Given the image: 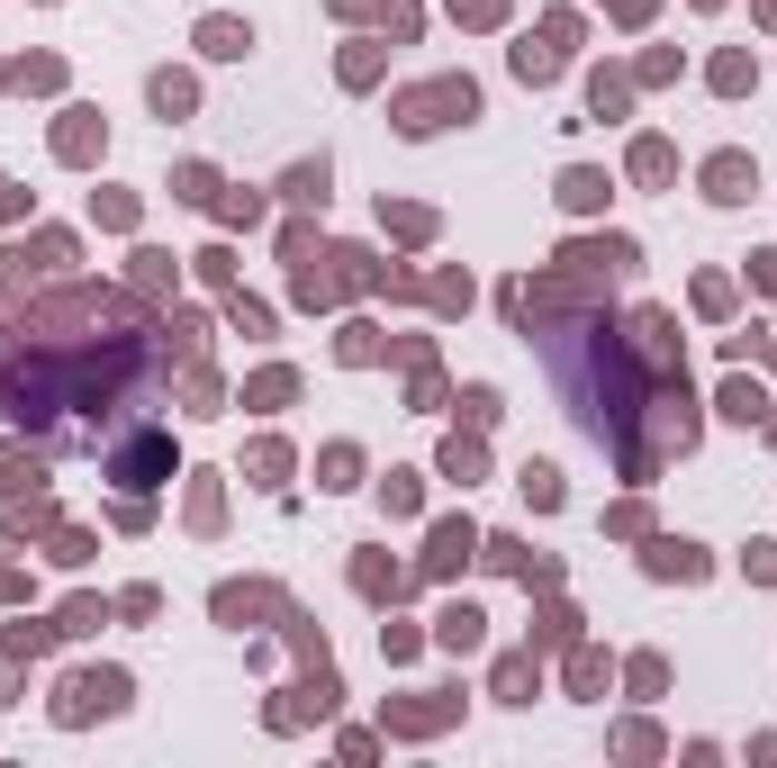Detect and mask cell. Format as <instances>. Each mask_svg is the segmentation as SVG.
<instances>
[{"label": "cell", "mask_w": 777, "mask_h": 768, "mask_svg": "<svg viewBox=\"0 0 777 768\" xmlns=\"http://www.w3.org/2000/svg\"><path fill=\"white\" fill-rule=\"evenodd\" d=\"M127 706V669H82L54 687V724H91V715H118Z\"/></svg>", "instance_id": "cell-1"}, {"label": "cell", "mask_w": 777, "mask_h": 768, "mask_svg": "<svg viewBox=\"0 0 777 768\" xmlns=\"http://www.w3.org/2000/svg\"><path fill=\"white\" fill-rule=\"evenodd\" d=\"M109 479H118V488H163V479H172V435H127V443L109 452Z\"/></svg>", "instance_id": "cell-2"}, {"label": "cell", "mask_w": 777, "mask_h": 768, "mask_svg": "<svg viewBox=\"0 0 777 768\" xmlns=\"http://www.w3.org/2000/svg\"><path fill=\"white\" fill-rule=\"evenodd\" d=\"M470 109H479L470 82H435V91H407V100H398V127H407V136H435L444 118H470Z\"/></svg>", "instance_id": "cell-3"}, {"label": "cell", "mask_w": 777, "mask_h": 768, "mask_svg": "<svg viewBox=\"0 0 777 768\" xmlns=\"http://www.w3.org/2000/svg\"><path fill=\"white\" fill-rule=\"evenodd\" d=\"M750 190H759L750 154H715V163H705V199H724V208H733V199H750Z\"/></svg>", "instance_id": "cell-4"}, {"label": "cell", "mask_w": 777, "mask_h": 768, "mask_svg": "<svg viewBox=\"0 0 777 768\" xmlns=\"http://www.w3.org/2000/svg\"><path fill=\"white\" fill-rule=\"evenodd\" d=\"M0 498H46V461L19 452V443H0Z\"/></svg>", "instance_id": "cell-5"}, {"label": "cell", "mask_w": 777, "mask_h": 768, "mask_svg": "<svg viewBox=\"0 0 777 768\" xmlns=\"http://www.w3.org/2000/svg\"><path fill=\"white\" fill-rule=\"evenodd\" d=\"M651 579H705V551L678 542V533H660V542H651Z\"/></svg>", "instance_id": "cell-6"}, {"label": "cell", "mask_w": 777, "mask_h": 768, "mask_svg": "<svg viewBox=\"0 0 777 768\" xmlns=\"http://www.w3.org/2000/svg\"><path fill=\"white\" fill-rule=\"evenodd\" d=\"M54 154H63V163H91V154H100V118H91V109H73V118L54 127Z\"/></svg>", "instance_id": "cell-7"}, {"label": "cell", "mask_w": 777, "mask_h": 768, "mask_svg": "<svg viewBox=\"0 0 777 768\" xmlns=\"http://www.w3.org/2000/svg\"><path fill=\"white\" fill-rule=\"evenodd\" d=\"M479 624H488L479 606H444V624H435V642H444V651H479V642H488Z\"/></svg>", "instance_id": "cell-8"}, {"label": "cell", "mask_w": 777, "mask_h": 768, "mask_svg": "<svg viewBox=\"0 0 777 768\" xmlns=\"http://www.w3.org/2000/svg\"><path fill=\"white\" fill-rule=\"evenodd\" d=\"M245 46H253V28H245V19H199V54H218V63H236Z\"/></svg>", "instance_id": "cell-9"}, {"label": "cell", "mask_w": 777, "mask_h": 768, "mask_svg": "<svg viewBox=\"0 0 777 768\" xmlns=\"http://www.w3.org/2000/svg\"><path fill=\"white\" fill-rule=\"evenodd\" d=\"M470 551H479V533H470V525H435V561H426V570H461Z\"/></svg>", "instance_id": "cell-10"}, {"label": "cell", "mask_w": 777, "mask_h": 768, "mask_svg": "<svg viewBox=\"0 0 777 768\" xmlns=\"http://www.w3.org/2000/svg\"><path fill=\"white\" fill-rule=\"evenodd\" d=\"M534 687H542L534 660H498V696H507V706H534Z\"/></svg>", "instance_id": "cell-11"}, {"label": "cell", "mask_w": 777, "mask_h": 768, "mask_svg": "<svg viewBox=\"0 0 777 768\" xmlns=\"http://www.w3.org/2000/svg\"><path fill=\"white\" fill-rule=\"evenodd\" d=\"M560 208H606V172H560Z\"/></svg>", "instance_id": "cell-12"}, {"label": "cell", "mask_w": 777, "mask_h": 768, "mask_svg": "<svg viewBox=\"0 0 777 768\" xmlns=\"http://www.w3.org/2000/svg\"><path fill=\"white\" fill-rule=\"evenodd\" d=\"M516 488H525V498H534L542 516L560 507V470H551V461H525V479H516Z\"/></svg>", "instance_id": "cell-13"}, {"label": "cell", "mask_w": 777, "mask_h": 768, "mask_svg": "<svg viewBox=\"0 0 777 768\" xmlns=\"http://www.w3.org/2000/svg\"><path fill=\"white\" fill-rule=\"evenodd\" d=\"M280 199H299V208H326V163H299L290 181H280Z\"/></svg>", "instance_id": "cell-14"}, {"label": "cell", "mask_w": 777, "mask_h": 768, "mask_svg": "<svg viewBox=\"0 0 777 768\" xmlns=\"http://www.w3.org/2000/svg\"><path fill=\"white\" fill-rule=\"evenodd\" d=\"M190 100H199L190 73H155V109H163V118H190Z\"/></svg>", "instance_id": "cell-15"}, {"label": "cell", "mask_w": 777, "mask_h": 768, "mask_svg": "<svg viewBox=\"0 0 777 768\" xmlns=\"http://www.w3.org/2000/svg\"><path fill=\"white\" fill-rule=\"evenodd\" d=\"M262 606H280V597H271V588H218V615H227V624H245V615H262Z\"/></svg>", "instance_id": "cell-16"}, {"label": "cell", "mask_w": 777, "mask_h": 768, "mask_svg": "<svg viewBox=\"0 0 777 768\" xmlns=\"http://www.w3.org/2000/svg\"><path fill=\"white\" fill-rule=\"evenodd\" d=\"M516 73H525V82H551V73H560V54H551V46H534V37H525V46H516Z\"/></svg>", "instance_id": "cell-17"}, {"label": "cell", "mask_w": 777, "mask_h": 768, "mask_svg": "<svg viewBox=\"0 0 777 768\" xmlns=\"http://www.w3.org/2000/svg\"><path fill=\"white\" fill-rule=\"evenodd\" d=\"M632 172H642V181H669V146H660V136H642V146H632Z\"/></svg>", "instance_id": "cell-18"}, {"label": "cell", "mask_w": 777, "mask_h": 768, "mask_svg": "<svg viewBox=\"0 0 777 768\" xmlns=\"http://www.w3.org/2000/svg\"><path fill=\"white\" fill-rule=\"evenodd\" d=\"M380 498H389V516H407V507H416V470H389V479H380Z\"/></svg>", "instance_id": "cell-19"}, {"label": "cell", "mask_w": 777, "mask_h": 768, "mask_svg": "<svg viewBox=\"0 0 777 768\" xmlns=\"http://www.w3.org/2000/svg\"><path fill=\"white\" fill-rule=\"evenodd\" d=\"M290 389H299V380H290V371H262V380H253V389H245V398H253V407H280V398H290Z\"/></svg>", "instance_id": "cell-20"}, {"label": "cell", "mask_w": 777, "mask_h": 768, "mask_svg": "<svg viewBox=\"0 0 777 768\" xmlns=\"http://www.w3.org/2000/svg\"><path fill=\"white\" fill-rule=\"evenodd\" d=\"M280 470H290V452H280V443H253V479L280 488Z\"/></svg>", "instance_id": "cell-21"}, {"label": "cell", "mask_w": 777, "mask_h": 768, "mask_svg": "<svg viewBox=\"0 0 777 768\" xmlns=\"http://www.w3.org/2000/svg\"><path fill=\"white\" fill-rule=\"evenodd\" d=\"M352 470H362V452L335 443V452H326V488H352Z\"/></svg>", "instance_id": "cell-22"}, {"label": "cell", "mask_w": 777, "mask_h": 768, "mask_svg": "<svg viewBox=\"0 0 777 768\" xmlns=\"http://www.w3.org/2000/svg\"><path fill=\"white\" fill-rule=\"evenodd\" d=\"M724 407H733V416H741V426H750V416H768V398H759V389H750V380H733V389H724Z\"/></svg>", "instance_id": "cell-23"}, {"label": "cell", "mask_w": 777, "mask_h": 768, "mask_svg": "<svg viewBox=\"0 0 777 768\" xmlns=\"http://www.w3.org/2000/svg\"><path fill=\"white\" fill-rule=\"evenodd\" d=\"M444 470H452V479H479V443L452 435V443H444Z\"/></svg>", "instance_id": "cell-24"}, {"label": "cell", "mask_w": 777, "mask_h": 768, "mask_svg": "<svg viewBox=\"0 0 777 768\" xmlns=\"http://www.w3.org/2000/svg\"><path fill=\"white\" fill-rule=\"evenodd\" d=\"M218 218H227V227H253V218H262V199H253V190H236V199H218Z\"/></svg>", "instance_id": "cell-25"}, {"label": "cell", "mask_w": 777, "mask_h": 768, "mask_svg": "<svg viewBox=\"0 0 777 768\" xmlns=\"http://www.w3.org/2000/svg\"><path fill=\"white\" fill-rule=\"evenodd\" d=\"M750 579H777V542H750Z\"/></svg>", "instance_id": "cell-26"}, {"label": "cell", "mask_w": 777, "mask_h": 768, "mask_svg": "<svg viewBox=\"0 0 777 768\" xmlns=\"http://www.w3.org/2000/svg\"><path fill=\"white\" fill-rule=\"evenodd\" d=\"M452 10H461V19H479V28H488V19H498V10H507V0H452Z\"/></svg>", "instance_id": "cell-27"}, {"label": "cell", "mask_w": 777, "mask_h": 768, "mask_svg": "<svg viewBox=\"0 0 777 768\" xmlns=\"http://www.w3.org/2000/svg\"><path fill=\"white\" fill-rule=\"evenodd\" d=\"M0 218H19V190H10V181H0Z\"/></svg>", "instance_id": "cell-28"}, {"label": "cell", "mask_w": 777, "mask_h": 768, "mask_svg": "<svg viewBox=\"0 0 777 768\" xmlns=\"http://www.w3.org/2000/svg\"><path fill=\"white\" fill-rule=\"evenodd\" d=\"M705 10H715V0H705Z\"/></svg>", "instance_id": "cell-29"}]
</instances>
